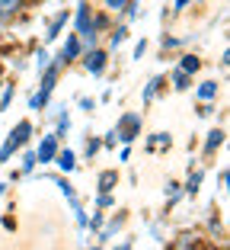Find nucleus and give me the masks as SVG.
Returning a JSON list of instances; mask_svg holds the SVG:
<instances>
[{"mask_svg":"<svg viewBox=\"0 0 230 250\" xmlns=\"http://www.w3.org/2000/svg\"><path fill=\"white\" fill-rule=\"evenodd\" d=\"M58 71H61V61H54V64L45 71L38 93H32V100H29V109H42V106L48 103V96H52V90H54V77H58Z\"/></svg>","mask_w":230,"mask_h":250,"instance_id":"obj_1","label":"nucleus"},{"mask_svg":"<svg viewBox=\"0 0 230 250\" xmlns=\"http://www.w3.org/2000/svg\"><path fill=\"white\" fill-rule=\"evenodd\" d=\"M29 132H32V125H29V122H19L13 132H10V138L3 141V147H0V164H7V161H10V154H13L16 147L29 141Z\"/></svg>","mask_w":230,"mask_h":250,"instance_id":"obj_2","label":"nucleus"},{"mask_svg":"<svg viewBox=\"0 0 230 250\" xmlns=\"http://www.w3.org/2000/svg\"><path fill=\"white\" fill-rule=\"evenodd\" d=\"M138 128H141V116L138 112H125L119 122V128H115V135H119V141H134V135H138Z\"/></svg>","mask_w":230,"mask_h":250,"instance_id":"obj_3","label":"nucleus"},{"mask_svg":"<svg viewBox=\"0 0 230 250\" xmlns=\"http://www.w3.org/2000/svg\"><path fill=\"white\" fill-rule=\"evenodd\" d=\"M54 154H58V138L54 135H45L35 147V164H52Z\"/></svg>","mask_w":230,"mask_h":250,"instance_id":"obj_4","label":"nucleus"},{"mask_svg":"<svg viewBox=\"0 0 230 250\" xmlns=\"http://www.w3.org/2000/svg\"><path fill=\"white\" fill-rule=\"evenodd\" d=\"M83 67H87L89 74H103L106 71V55L99 52V48H87V55H83Z\"/></svg>","mask_w":230,"mask_h":250,"instance_id":"obj_5","label":"nucleus"},{"mask_svg":"<svg viewBox=\"0 0 230 250\" xmlns=\"http://www.w3.org/2000/svg\"><path fill=\"white\" fill-rule=\"evenodd\" d=\"M74 26H77V32H93V13H89V3H80V7H77Z\"/></svg>","mask_w":230,"mask_h":250,"instance_id":"obj_6","label":"nucleus"},{"mask_svg":"<svg viewBox=\"0 0 230 250\" xmlns=\"http://www.w3.org/2000/svg\"><path fill=\"white\" fill-rule=\"evenodd\" d=\"M77 55H80V39L71 36V39L64 42V52H61V58H58V61H61V64H71V61H74Z\"/></svg>","mask_w":230,"mask_h":250,"instance_id":"obj_7","label":"nucleus"},{"mask_svg":"<svg viewBox=\"0 0 230 250\" xmlns=\"http://www.w3.org/2000/svg\"><path fill=\"white\" fill-rule=\"evenodd\" d=\"M67 16H71V13H67V10H61V13H58V16L52 20V26H48V32H45V39H48V42H54V39L61 36V29H64Z\"/></svg>","mask_w":230,"mask_h":250,"instance_id":"obj_8","label":"nucleus"},{"mask_svg":"<svg viewBox=\"0 0 230 250\" xmlns=\"http://www.w3.org/2000/svg\"><path fill=\"white\" fill-rule=\"evenodd\" d=\"M54 161H58V167L64 170V173H71V170L77 167V157H74V151H61V154H54Z\"/></svg>","mask_w":230,"mask_h":250,"instance_id":"obj_9","label":"nucleus"},{"mask_svg":"<svg viewBox=\"0 0 230 250\" xmlns=\"http://www.w3.org/2000/svg\"><path fill=\"white\" fill-rule=\"evenodd\" d=\"M214 96H217V83H214V81H205V83L198 87V100H205V103H211Z\"/></svg>","mask_w":230,"mask_h":250,"instance_id":"obj_10","label":"nucleus"},{"mask_svg":"<svg viewBox=\"0 0 230 250\" xmlns=\"http://www.w3.org/2000/svg\"><path fill=\"white\" fill-rule=\"evenodd\" d=\"M179 67H182V71H186V74H189V77H192V74H198V67H201V61H198V58H195V55H186V58H182V64H179Z\"/></svg>","mask_w":230,"mask_h":250,"instance_id":"obj_11","label":"nucleus"},{"mask_svg":"<svg viewBox=\"0 0 230 250\" xmlns=\"http://www.w3.org/2000/svg\"><path fill=\"white\" fill-rule=\"evenodd\" d=\"M221 145H224V132H221V128H214V132L208 135V141H205V151H217Z\"/></svg>","mask_w":230,"mask_h":250,"instance_id":"obj_12","label":"nucleus"},{"mask_svg":"<svg viewBox=\"0 0 230 250\" xmlns=\"http://www.w3.org/2000/svg\"><path fill=\"white\" fill-rule=\"evenodd\" d=\"M160 83H163L160 77H150V81H147V87H144V103H150V100L157 96V90H160Z\"/></svg>","mask_w":230,"mask_h":250,"instance_id":"obj_13","label":"nucleus"},{"mask_svg":"<svg viewBox=\"0 0 230 250\" xmlns=\"http://www.w3.org/2000/svg\"><path fill=\"white\" fill-rule=\"evenodd\" d=\"M173 87H176V90H186L189 87V74L182 71V67H176V71H173Z\"/></svg>","mask_w":230,"mask_h":250,"instance_id":"obj_14","label":"nucleus"},{"mask_svg":"<svg viewBox=\"0 0 230 250\" xmlns=\"http://www.w3.org/2000/svg\"><path fill=\"white\" fill-rule=\"evenodd\" d=\"M112 186H115V173H103V177H99V189L109 192Z\"/></svg>","mask_w":230,"mask_h":250,"instance_id":"obj_15","label":"nucleus"},{"mask_svg":"<svg viewBox=\"0 0 230 250\" xmlns=\"http://www.w3.org/2000/svg\"><path fill=\"white\" fill-rule=\"evenodd\" d=\"M125 36H128V26H119V29H115V36H112V48H119V45L125 42Z\"/></svg>","mask_w":230,"mask_h":250,"instance_id":"obj_16","label":"nucleus"},{"mask_svg":"<svg viewBox=\"0 0 230 250\" xmlns=\"http://www.w3.org/2000/svg\"><path fill=\"white\" fill-rule=\"evenodd\" d=\"M157 145H163V147H170V135H166V132H157L154 138H150V147H157Z\"/></svg>","mask_w":230,"mask_h":250,"instance_id":"obj_17","label":"nucleus"},{"mask_svg":"<svg viewBox=\"0 0 230 250\" xmlns=\"http://www.w3.org/2000/svg\"><path fill=\"white\" fill-rule=\"evenodd\" d=\"M32 167H35V151H26V157H22V173H29Z\"/></svg>","mask_w":230,"mask_h":250,"instance_id":"obj_18","label":"nucleus"},{"mask_svg":"<svg viewBox=\"0 0 230 250\" xmlns=\"http://www.w3.org/2000/svg\"><path fill=\"white\" fill-rule=\"evenodd\" d=\"M198 183H201V170H195V173H192V180H189V186H186V189H189V196H192V192H198Z\"/></svg>","mask_w":230,"mask_h":250,"instance_id":"obj_19","label":"nucleus"},{"mask_svg":"<svg viewBox=\"0 0 230 250\" xmlns=\"http://www.w3.org/2000/svg\"><path fill=\"white\" fill-rule=\"evenodd\" d=\"M106 7H109L112 13H119V10H125V7H128V0H106Z\"/></svg>","mask_w":230,"mask_h":250,"instance_id":"obj_20","label":"nucleus"},{"mask_svg":"<svg viewBox=\"0 0 230 250\" xmlns=\"http://www.w3.org/2000/svg\"><path fill=\"white\" fill-rule=\"evenodd\" d=\"M13 93H16L13 87H7V90H3V96H0V109H7V106H10V100H13Z\"/></svg>","mask_w":230,"mask_h":250,"instance_id":"obj_21","label":"nucleus"},{"mask_svg":"<svg viewBox=\"0 0 230 250\" xmlns=\"http://www.w3.org/2000/svg\"><path fill=\"white\" fill-rule=\"evenodd\" d=\"M128 20H138V16H141V7H138V3H131V0H128Z\"/></svg>","mask_w":230,"mask_h":250,"instance_id":"obj_22","label":"nucleus"},{"mask_svg":"<svg viewBox=\"0 0 230 250\" xmlns=\"http://www.w3.org/2000/svg\"><path fill=\"white\" fill-rule=\"evenodd\" d=\"M80 109H83V112H93V109H96V103H93L89 96H83V100H80Z\"/></svg>","mask_w":230,"mask_h":250,"instance_id":"obj_23","label":"nucleus"},{"mask_svg":"<svg viewBox=\"0 0 230 250\" xmlns=\"http://www.w3.org/2000/svg\"><path fill=\"white\" fill-rule=\"evenodd\" d=\"M106 145H109V147H115V145H119V135H115V128H112V132L106 135Z\"/></svg>","mask_w":230,"mask_h":250,"instance_id":"obj_24","label":"nucleus"},{"mask_svg":"<svg viewBox=\"0 0 230 250\" xmlns=\"http://www.w3.org/2000/svg\"><path fill=\"white\" fill-rule=\"evenodd\" d=\"M112 206V196L109 192H103V196H99V208H109Z\"/></svg>","mask_w":230,"mask_h":250,"instance_id":"obj_25","label":"nucleus"},{"mask_svg":"<svg viewBox=\"0 0 230 250\" xmlns=\"http://www.w3.org/2000/svg\"><path fill=\"white\" fill-rule=\"evenodd\" d=\"M58 132H61V135L67 132V112H61V119H58Z\"/></svg>","mask_w":230,"mask_h":250,"instance_id":"obj_26","label":"nucleus"},{"mask_svg":"<svg viewBox=\"0 0 230 250\" xmlns=\"http://www.w3.org/2000/svg\"><path fill=\"white\" fill-rule=\"evenodd\" d=\"M189 3H192V0H176V3H173V10H176V13H182V10H186Z\"/></svg>","mask_w":230,"mask_h":250,"instance_id":"obj_27","label":"nucleus"},{"mask_svg":"<svg viewBox=\"0 0 230 250\" xmlns=\"http://www.w3.org/2000/svg\"><path fill=\"white\" fill-rule=\"evenodd\" d=\"M45 58H48V52H35V67H45Z\"/></svg>","mask_w":230,"mask_h":250,"instance_id":"obj_28","label":"nucleus"},{"mask_svg":"<svg viewBox=\"0 0 230 250\" xmlns=\"http://www.w3.org/2000/svg\"><path fill=\"white\" fill-rule=\"evenodd\" d=\"M3 192H7V183H0V196H3Z\"/></svg>","mask_w":230,"mask_h":250,"instance_id":"obj_29","label":"nucleus"},{"mask_svg":"<svg viewBox=\"0 0 230 250\" xmlns=\"http://www.w3.org/2000/svg\"><path fill=\"white\" fill-rule=\"evenodd\" d=\"M119 250H131V244H122V247H119Z\"/></svg>","mask_w":230,"mask_h":250,"instance_id":"obj_30","label":"nucleus"}]
</instances>
